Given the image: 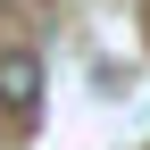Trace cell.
Listing matches in <instances>:
<instances>
[{"label": "cell", "mask_w": 150, "mask_h": 150, "mask_svg": "<svg viewBox=\"0 0 150 150\" xmlns=\"http://www.w3.org/2000/svg\"><path fill=\"white\" fill-rule=\"evenodd\" d=\"M0 108L8 117H33L42 108V59L33 50H0Z\"/></svg>", "instance_id": "1"}]
</instances>
